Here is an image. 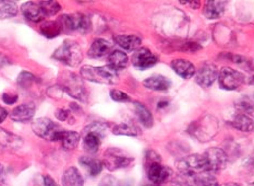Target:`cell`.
<instances>
[{"label":"cell","instance_id":"1","mask_svg":"<svg viewBox=\"0 0 254 186\" xmlns=\"http://www.w3.org/2000/svg\"><path fill=\"white\" fill-rule=\"evenodd\" d=\"M53 58L69 67H78L83 59V53L78 43L67 40L54 52Z\"/></svg>","mask_w":254,"mask_h":186},{"label":"cell","instance_id":"2","mask_svg":"<svg viewBox=\"0 0 254 186\" xmlns=\"http://www.w3.org/2000/svg\"><path fill=\"white\" fill-rule=\"evenodd\" d=\"M146 172L148 180L154 185H161L166 182L171 175L170 169L161 163V157L156 152L148 151L146 155Z\"/></svg>","mask_w":254,"mask_h":186},{"label":"cell","instance_id":"3","mask_svg":"<svg viewBox=\"0 0 254 186\" xmlns=\"http://www.w3.org/2000/svg\"><path fill=\"white\" fill-rule=\"evenodd\" d=\"M217 131L218 122L216 118L211 116V115L203 116L201 119L193 123L189 128V133L202 142L209 141L212 138H214L216 136Z\"/></svg>","mask_w":254,"mask_h":186},{"label":"cell","instance_id":"4","mask_svg":"<svg viewBox=\"0 0 254 186\" xmlns=\"http://www.w3.org/2000/svg\"><path fill=\"white\" fill-rule=\"evenodd\" d=\"M81 75L83 78L97 82V84L115 85L118 81L117 71L112 69L109 66H101V67H93V66H84L81 69Z\"/></svg>","mask_w":254,"mask_h":186},{"label":"cell","instance_id":"5","mask_svg":"<svg viewBox=\"0 0 254 186\" xmlns=\"http://www.w3.org/2000/svg\"><path fill=\"white\" fill-rule=\"evenodd\" d=\"M107 130L106 124L101 122H95L88 125L84 129L83 135V147L84 150L88 153H95L102 144V139Z\"/></svg>","mask_w":254,"mask_h":186},{"label":"cell","instance_id":"6","mask_svg":"<svg viewBox=\"0 0 254 186\" xmlns=\"http://www.w3.org/2000/svg\"><path fill=\"white\" fill-rule=\"evenodd\" d=\"M176 167L178 172L194 175V177L207 172L206 162L203 155H190L181 158L176 161Z\"/></svg>","mask_w":254,"mask_h":186},{"label":"cell","instance_id":"7","mask_svg":"<svg viewBox=\"0 0 254 186\" xmlns=\"http://www.w3.org/2000/svg\"><path fill=\"white\" fill-rule=\"evenodd\" d=\"M32 129L35 135L48 141H59L60 134L64 130L47 117L35 119L32 124Z\"/></svg>","mask_w":254,"mask_h":186},{"label":"cell","instance_id":"8","mask_svg":"<svg viewBox=\"0 0 254 186\" xmlns=\"http://www.w3.org/2000/svg\"><path fill=\"white\" fill-rule=\"evenodd\" d=\"M62 88L70 96L82 102L86 101V91L84 84L78 75L65 73L62 78Z\"/></svg>","mask_w":254,"mask_h":186},{"label":"cell","instance_id":"9","mask_svg":"<svg viewBox=\"0 0 254 186\" xmlns=\"http://www.w3.org/2000/svg\"><path fill=\"white\" fill-rule=\"evenodd\" d=\"M63 31H79L86 33L91 30V19L83 13L65 14L58 20Z\"/></svg>","mask_w":254,"mask_h":186},{"label":"cell","instance_id":"10","mask_svg":"<svg viewBox=\"0 0 254 186\" xmlns=\"http://www.w3.org/2000/svg\"><path fill=\"white\" fill-rule=\"evenodd\" d=\"M133 161L134 159L127 156L123 150L117 149V148H110L105 151L104 160L102 162L103 166L106 167L109 171H115V170L129 167Z\"/></svg>","mask_w":254,"mask_h":186},{"label":"cell","instance_id":"11","mask_svg":"<svg viewBox=\"0 0 254 186\" xmlns=\"http://www.w3.org/2000/svg\"><path fill=\"white\" fill-rule=\"evenodd\" d=\"M217 78L219 81L220 88L229 91L238 89L245 81V76L242 75L240 71L229 67L222 68Z\"/></svg>","mask_w":254,"mask_h":186},{"label":"cell","instance_id":"12","mask_svg":"<svg viewBox=\"0 0 254 186\" xmlns=\"http://www.w3.org/2000/svg\"><path fill=\"white\" fill-rule=\"evenodd\" d=\"M203 157L205 159L207 172L209 173L222 171L227 164V155L223 149L217 147L209 148L204 153Z\"/></svg>","mask_w":254,"mask_h":186},{"label":"cell","instance_id":"13","mask_svg":"<svg viewBox=\"0 0 254 186\" xmlns=\"http://www.w3.org/2000/svg\"><path fill=\"white\" fill-rule=\"evenodd\" d=\"M218 77V68L213 63H205L201 66L195 75V80L197 85L203 88L211 87Z\"/></svg>","mask_w":254,"mask_h":186},{"label":"cell","instance_id":"14","mask_svg":"<svg viewBox=\"0 0 254 186\" xmlns=\"http://www.w3.org/2000/svg\"><path fill=\"white\" fill-rule=\"evenodd\" d=\"M131 59L134 67L139 69H147L157 63V57L145 47L135 49Z\"/></svg>","mask_w":254,"mask_h":186},{"label":"cell","instance_id":"15","mask_svg":"<svg viewBox=\"0 0 254 186\" xmlns=\"http://www.w3.org/2000/svg\"><path fill=\"white\" fill-rule=\"evenodd\" d=\"M22 13L31 22L38 23L46 19V15L44 13V10L41 5L40 1H29L25 2L21 8Z\"/></svg>","mask_w":254,"mask_h":186},{"label":"cell","instance_id":"16","mask_svg":"<svg viewBox=\"0 0 254 186\" xmlns=\"http://www.w3.org/2000/svg\"><path fill=\"white\" fill-rule=\"evenodd\" d=\"M35 115V105L32 103L22 104L16 106L10 114V117L14 122L18 123H26L34 117Z\"/></svg>","mask_w":254,"mask_h":186},{"label":"cell","instance_id":"17","mask_svg":"<svg viewBox=\"0 0 254 186\" xmlns=\"http://www.w3.org/2000/svg\"><path fill=\"white\" fill-rule=\"evenodd\" d=\"M170 66L175 73L177 75H179L181 78L184 79L192 78V77L195 75L194 65L187 59H182V58L174 59L173 62H171Z\"/></svg>","mask_w":254,"mask_h":186},{"label":"cell","instance_id":"18","mask_svg":"<svg viewBox=\"0 0 254 186\" xmlns=\"http://www.w3.org/2000/svg\"><path fill=\"white\" fill-rule=\"evenodd\" d=\"M112 47H113L112 43L104 40V38H96V40L92 43L90 49H88L87 55L91 58H101L105 56V55L110 54Z\"/></svg>","mask_w":254,"mask_h":186},{"label":"cell","instance_id":"19","mask_svg":"<svg viewBox=\"0 0 254 186\" xmlns=\"http://www.w3.org/2000/svg\"><path fill=\"white\" fill-rule=\"evenodd\" d=\"M143 85L150 90L165 91V90H168L171 87V81L165 76L154 75V76L148 77L147 79L143 81Z\"/></svg>","mask_w":254,"mask_h":186},{"label":"cell","instance_id":"20","mask_svg":"<svg viewBox=\"0 0 254 186\" xmlns=\"http://www.w3.org/2000/svg\"><path fill=\"white\" fill-rule=\"evenodd\" d=\"M62 183L64 186H83L84 180L78 169L71 167L63 174Z\"/></svg>","mask_w":254,"mask_h":186},{"label":"cell","instance_id":"21","mask_svg":"<svg viewBox=\"0 0 254 186\" xmlns=\"http://www.w3.org/2000/svg\"><path fill=\"white\" fill-rule=\"evenodd\" d=\"M128 63H129L128 55L123 51H118V49H116V51H113L108 55V66L115 71L126 68L127 66H128Z\"/></svg>","mask_w":254,"mask_h":186},{"label":"cell","instance_id":"22","mask_svg":"<svg viewBox=\"0 0 254 186\" xmlns=\"http://www.w3.org/2000/svg\"><path fill=\"white\" fill-rule=\"evenodd\" d=\"M114 41L121 48L129 52L137 49L142 42L141 38L136 35H116L114 36Z\"/></svg>","mask_w":254,"mask_h":186},{"label":"cell","instance_id":"23","mask_svg":"<svg viewBox=\"0 0 254 186\" xmlns=\"http://www.w3.org/2000/svg\"><path fill=\"white\" fill-rule=\"evenodd\" d=\"M81 139V136L76 131L63 130L59 137V141L62 142L64 149L65 150H73L78 147Z\"/></svg>","mask_w":254,"mask_h":186},{"label":"cell","instance_id":"24","mask_svg":"<svg viewBox=\"0 0 254 186\" xmlns=\"http://www.w3.org/2000/svg\"><path fill=\"white\" fill-rule=\"evenodd\" d=\"M230 124L234 128L244 131V133H250V131L253 130V120L249 115L246 114L237 113L234 118L231 119Z\"/></svg>","mask_w":254,"mask_h":186},{"label":"cell","instance_id":"25","mask_svg":"<svg viewBox=\"0 0 254 186\" xmlns=\"http://www.w3.org/2000/svg\"><path fill=\"white\" fill-rule=\"evenodd\" d=\"M80 164L85 169V171L90 177H96L103 170V162L98 159L90 157H82L79 160Z\"/></svg>","mask_w":254,"mask_h":186},{"label":"cell","instance_id":"26","mask_svg":"<svg viewBox=\"0 0 254 186\" xmlns=\"http://www.w3.org/2000/svg\"><path fill=\"white\" fill-rule=\"evenodd\" d=\"M226 4V1H207L204 8V14L209 20L218 19L224 14Z\"/></svg>","mask_w":254,"mask_h":186},{"label":"cell","instance_id":"27","mask_svg":"<svg viewBox=\"0 0 254 186\" xmlns=\"http://www.w3.org/2000/svg\"><path fill=\"white\" fill-rule=\"evenodd\" d=\"M134 108L141 124L146 128H151L154 124V118L150 109L140 102H134Z\"/></svg>","mask_w":254,"mask_h":186},{"label":"cell","instance_id":"28","mask_svg":"<svg viewBox=\"0 0 254 186\" xmlns=\"http://www.w3.org/2000/svg\"><path fill=\"white\" fill-rule=\"evenodd\" d=\"M113 134L118 136L137 137L142 134V130L133 123H121L115 126L113 129Z\"/></svg>","mask_w":254,"mask_h":186},{"label":"cell","instance_id":"29","mask_svg":"<svg viewBox=\"0 0 254 186\" xmlns=\"http://www.w3.org/2000/svg\"><path fill=\"white\" fill-rule=\"evenodd\" d=\"M40 31L44 36H46L48 38H53V37L58 36L60 33L63 32V29L58 21H47V22H44V23L41 25Z\"/></svg>","mask_w":254,"mask_h":186},{"label":"cell","instance_id":"30","mask_svg":"<svg viewBox=\"0 0 254 186\" xmlns=\"http://www.w3.org/2000/svg\"><path fill=\"white\" fill-rule=\"evenodd\" d=\"M171 186H196V177L178 172L171 179Z\"/></svg>","mask_w":254,"mask_h":186},{"label":"cell","instance_id":"31","mask_svg":"<svg viewBox=\"0 0 254 186\" xmlns=\"http://www.w3.org/2000/svg\"><path fill=\"white\" fill-rule=\"evenodd\" d=\"M18 14V5L14 1H0V20L13 18Z\"/></svg>","mask_w":254,"mask_h":186},{"label":"cell","instance_id":"32","mask_svg":"<svg viewBox=\"0 0 254 186\" xmlns=\"http://www.w3.org/2000/svg\"><path fill=\"white\" fill-rule=\"evenodd\" d=\"M235 107L238 113L240 114H246V115H252L253 113V103L250 97L248 96H244L239 98L238 101L236 102Z\"/></svg>","mask_w":254,"mask_h":186},{"label":"cell","instance_id":"33","mask_svg":"<svg viewBox=\"0 0 254 186\" xmlns=\"http://www.w3.org/2000/svg\"><path fill=\"white\" fill-rule=\"evenodd\" d=\"M196 186H219V184L213 174L205 172L196 177Z\"/></svg>","mask_w":254,"mask_h":186},{"label":"cell","instance_id":"34","mask_svg":"<svg viewBox=\"0 0 254 186\" xmlns=\"http://www.w3.org/2000/svg\"><path fill=\"white\" fill-rule=\"evenodd\" d=\"M42 8L44 10V13H45L46 18L47 16H52L57 14L62 7L57 1H40Z\"/></svg>","mask_w":254,"mask_h":186},{"label":"cell","instance_id":"35","mask_svg":"<svg viewBox=\"0 0 254 186\" xmlns=\"http://www.w3.org/2000/svg\"><path fill=\"white\" fill-rule=\"evenodd\" d=\"M34 81H36V77L34 75L27 73V71H23V73H21L19 78H18V84L22 88L30 87Z\"/></svg>","mask_w":254,"mask_h":186},{"label":"cell","instance_id":"36","mask_svg":"<svg viewBox=\"0 0 254 186\" xmlns=\"http://www.w3.org/2000/svg\"><path fill=\"white\" fill-rule=\"evenodd\" d=\"M110 97L113 98L115 102H119V103H128L131 101V97L127 94L126 92H123L117 89H113L110 90Z\"/></svg>","mask_w":254,"mask_h":186},{"label":"cell","instance_id":"37","mask_svg":"<svg viewBox=\"0 0 254 186\" xmlns=\"http://www.w3.org/2000/svg\"><path fill=\"white\" fill-rule=\"evenodd\" d=\"M99 186H119V183L117 180L112 177V175H108V177H105L102 180L101 185Z\"/></svg>","mask_w":254,"mask_h":186},{"label":"cell","instance_id":"38","mask_svg":"<svg viewBox=\"0 0 254 186\" xmlns=\"http://www.w3.org/2000/svg\"><path fill=\"white\" fill-rule=\"evenodd\" d=\"M55 115H56L57 119L60 120V122H64V120H67L70 117V112L64 108H60Z\"/></svg>","mask_w":254,"mask_h":186},{"label":"cell","instance_id":"39","mask_svg":"<svg viewBox=\"0 0 254 186\" xmlns=\"http://www.w3.org/2000/svg\"><path fill=\"white\" fill-rule=\"evenodd\" d=\"M2 100L5 104H9V105H11V104H14L16 101H18V95L4 93V94L2 95Z\"/></svg>","mask_w":254,"mask_h":186},{"label":"cell","instance_id":"40","mask_svg":"<svg viewBox=\"0 0 254 186\" xmlns=\"http://www.w3.org/2000/svg\"><path fill=\"white\" fill-rule=\"evenodd\" d=\"M43 180H44V185H45V186H57V184L54 181V179L49 177V175H45V177L43 178Z\"/></svg>","mask_w":254,"mask_h":186},{"label":"cell","instance_id":"41","mask_svg":"<svg viewBox=\"0 0 254 186\" xmlns=\"http://www.w3.org/2000/svg\"><path fill=\"white\" fill-rule=\"evenodd\" d=\"M8 117V111L2 106H0V124L4 122V119Z\"/></svg>","mask_w":254,"mask_h":186},{"label":"cell","instance_id":"42","mask_svg":"<svg viewBox=\"0 0 254 186\" xmlns=\"http://www.w3.org/2000/svg\"><path fill=\"white\" fill-rule=\"evenodd\" d=\"M182 4H186V5H190L192 9H197L200 8L201 2L200 1H187V2H181Z\"/></svg>","mask_w":254,"mask_h":186},{"label":"cell","instance_id":"43","mask_svg":"<svg viewBox=\"0 0 254 186\" xmlns=\"http://www.w3.org/2000/svg\"><path fill=\"white\" fill-rule=\"evenodd\" d=\"M168 102H159L158 103V107H164V106H167L168 105Z\"/></svg>","mask_w":254,"mask_h":186},{"label":"cell","instance_id":"44","mask_svg":"<svg viewBox=\"0 0 254 186\" xmlns=\"http://www.w3.org/2000/svg\"><path fill=\"white\" fill-rule=\"evenodd\" d=\"M223 186H241V185H240V184H238V183L231 182V183H227V184H225V185H223Z\"/></svg>","mask_w":254,"mask_h":186},{"label":"cell","instance_id":"45","mask_svg":"<svg viewBox=\"0 0 254 186\" xmlns=\"http://www.w3.org/2000/svg\"><path fill=\"white\" fill-rule=\"evenodd\" d=\"M1 184H2V179L0 177V186H1Z\"/></svg>","mask_w":254,"mask_h":186}]
</instances>
